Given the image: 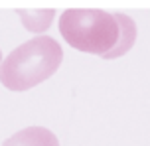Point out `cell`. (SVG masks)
Returning a JSON list of instances; mask_svg holds the SVG:
<instances>
[{
  "label": "cell",
  "mask_w": 150,
  "mask_h": 146,
  "mask_svg": "<svg viewBox=\"0 0 150 146\" xmlns=\"http://www.w3.org/2000/svg\"><path fill=\"white\" fill-rule=\"evenodd\" d=\"M63 59L61 46L50 36H36L10 51L0 65V83L10 91H28L55 73Z\"/></svg>",
  "instance_id": "1"
},
{
  "label": "cell",
  "mask_w": 150,
  "mask_h": 146,
  "mask_svg": "<svg viewBox=\"0 0 150 146\" xmlns=\"http://www.w3.org/2000/svg\"><path fill=\"white\" fill-rule=\"evenodd\" d=\"M59 34L77 51L103 57L119 39V24L99 8H69L59 18Z\"/></svg>",
  "instance_id": "2"
},
{
  "label": "cell",
  "mask_w": 150,
  "mask_h": 146,
  "mask_svg": "<svg viewBox=\"0 0 150 146\" xmlns=\"http://www.w3.org/2000/svg\"><path fill=\"white\" fill-rule=\"evenodd\" d=\"M2 146H59V140L44 126H28L6 138Z\"/></svg>",
  "instance_id": "3"
},
{
  "label": "cell",
  "mask_w": 150,
  "mask_h": 146,
  "mask_svg": "<svg viewBox=\"0 0 150 146\" xmlns=\"http://www.w3.org/2000/svg\"><path fill=\"white\" fill-rule=\"evenodd\" d=\"M115 20L119 24V39H117V44L112 47L109 54L103 55V59H115V57H120V55H125L132 47L136 39V26L134 22L128 18L127 14H120V12H115Z\"/></svg>",
  "instance_id": "4"
},
{
  "label": "cell",
  "mask_w": 150,
  "mask_h": 146,
  "mask_svg": "<svg viewBox=\"0 0 150 146\" xmlns=\"http://www.w3.org/2000/svg\"><path fill=\"white\" fill-rule=\"evenodd\" d=\"M0 61H2V54H0Z\"/></svg>",
  "instance_id": "5"
}]
</instances>
